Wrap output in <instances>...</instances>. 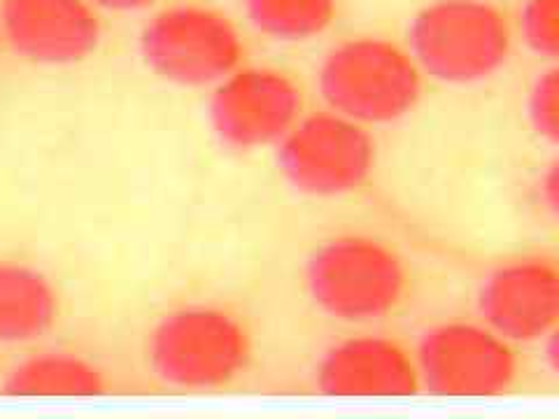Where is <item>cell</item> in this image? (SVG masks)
I'll return each instance as SVG.
<instances>
[{
    "mask_svg": "<svg viewBox=\"0 0 559 419\" xmlns=\"http://www.w3.org/2000/svg\"><path fill=\"white\" fill-rule=\"evenodd\" d=\"M108 390L98 366L63 347L35 349L14 361L0 392L14 398H96Z\"/></svg>",
    "mask_w": 559,
    "mask_h": 419,
    "instance_id": "4fadbf2b",
    "label": "cell"
},
{
    "mask_svg": "<svg viewBox=\"0 0 559 419\" xmlns=\"http://www.w3.org/2000/svg\"><path fill=\"white\" fill-rule=\"evenodd\" d=\"M242 8L261 38L283 45L318 40L338 16V0H242Z\"/></svg>",
    "mask_w": 559,
    "mask_h": 419,
    "instance_id": "5bb4252c",
    "label": "cell"
},
{
    "mask_svg": "<svg viewBox=\"0 0 559 419\" xmlns=\"http://www.w3.org/2000/svg\"><path fill=\"white\" fill-rule=\"evenodd\" d=\"M513 33L489 0H433L408 26V51L423 75L474 86L499 75L511 59Z\"/></svg>",
    "mask_w": 559,
    "mask_h": 419,
    "instance_id": "7a4b0ae2",
    "label": "cell"
},
{
    "mask_svg": "<svg viewBox=\"0 0 559 419\" xmlns=\"http://www.w3.org/2000/svg\"><path fill=\"white\" fill-rule=\"evenodd\" d=\"M314 384L334 398L413 396L419 375L404 345L366 334L331 345L318 361Z\"/></svg>",
    "mask_w": 559,
    "mask_h": 419,
    "instance_id": "8fae6325",
    "label": "cell"
},
{
    "mask_svg": "<svg viewBox=\"0 0 559 419\" xmlns=\"http://www.w3.org/2000/svg\"><path fill=\"white\" fill-rule=\"evenodd\" d=\"M478 314L509 343L546 340L559 324V266L540 256L506 261L483 279Z\"/></svg>",
    "mask_w": 559,
    "mask_h": 419,
    "instance_id": "30bf717a",
    "label": "cell"
},
{
    "mask_svg": "<svg viewBox=\"0 0 559 419\" xmlns=\"http://www.w3.org/2000/svg\"><path fill=\"white\" fill-rule=\"evenodd\" d=\"M527 117L538 137L559 147V63L534 80L527 96Z\"/></svg>",
    "mask_w": 559,
    "mask_h": 419,
    "instance_id": "2e32d148",
    "label": "cell"
},
{
    "mask_svg": "<svg viewBox=\"0 0 559 419\" xmlns=\"http://www.w3.org/2000/svg\"><path fill=\"white\" fill-rule=\"evenodd\" d=\"M540 201H544L552 219L559 222V156L546 168L544 178H540Z\"/></svg>",
    "mask_w": 559,
    "mask_h": 419,
    "instance_id": "e0dca14e",
    "label": "cell"
},
{
    "mask_svg": "<svg viewBox=\"0 0 559 419\" xmlns=\"http://www.w3.org/2000/svg\"><path fill=\"white\" fill-rule=\"evenodd\" d=\"M3 47H5V40H3V28H0V51H3Z\"/></svg>",
    "mask_w": 559,
    "mask_h": 419,
    "instance_id": "ffe728a7",
    "label": "cell"
},
{
    "mask_svg": "<svg viewBox=\"0 0 559 419\" xmlns=\"http://www.w3.org/2000/svg\"><path fill=\"white\" fill-rule=\"evenodd\" d=\"M318 92L329 110L357 124L390 127L423 98V70L411 51L376 35L331 47L318 68Z\"/></svg>",
    "mask_w": 559,
    "mask_h": 419,
    "instance_id": "6da1fadb",
    "label": "cell"
},
{
    "mask_svg": "<svg viewBox=\"0 0 559 419\" xmlns=\"http://www.w3.org/2000/svg\"><path fill=\"white\" fill-rule=\"evenodd\" d=\"M145 352L150 371L168 387L207 392L248 371L252 338L234 312L191 303L166 312L152 326Z\"/></svg>",
    "mask_w": 559,
    "mask_h": 419,
    "instance_id": "3957f363",
    "label": "cell"
},
{
    "mask_svg": "<svg viewBox=\"0 0 559 419\" xmlns=\"http://www.w3.org/2000/svg\"><path fill=\"white\" fill-rule=\"evenodd\" d=\"M518 28L534 57L559 63V0H524Z\"/></svg>",
    "mask_w": 559,
    "mask_h": 419,
    "instance_id": "9a60e30c",
    "label": "cell"
},
{
    "mask_svg": "<svg viewBox=\"0 0 559 419\" xmlns=\"http://www.w3.org/2000/svg\"><path fill=\"white\" fill-rule=\"evenodd\" d=\"M544 357H546V363H548L550 373H552L555 378H559V324L546 336Z\"/></svg>",
    "mask_w": 559,
    "mask_h": 419,
    "instance_id": "d6986e66",
    "label": "cell"
},
{
    "mask_svg": "<svg viewBox=\"0 0 559 419\" xmlns=\"http://www.w3.org/2000/svg\"><path fill=\"white\" fill-rule=\"evenodd\" d=\"M415 366L419 387L433 396H499L520 371L511 343L471 322L427 328L415 347Z\"/></svg>",
    "mask_w": 559,
    "mask_h": 419,
    "instance_id": "ba28073f",
    "label": "cell"
},
{
    "mask_svg": "<svg viewBox=\"0 0 559 419\" xmlns=\"http://www.w3.org/2000/svg\"><path fill=\"white\" fill-rule=\"evenodd\" d=\"M306 291L329 320L380 322L399 308L408 273L394 250L371 236H336L322 242L306 264Z\"/></svg>",
    "mask_w": 559,
    "mask_h": 419,
    "instance_id": "277c9868",
    "label": "cell"
},
{
    "mask_svg": "<svg viewBox=\"0 0 559 419\" xmlns=\"http://www.w3.org/2000/svg\"><path fill=\"white\" fill-rule=\"evenodd\" d=\"M90 3L98 10V12H108V14H143L154 10L162 0H90Z\"/></svg>",
    "mask_w": 559,
    "mask_h": 419,
    "instance_id": "ac0fdd59",
    "label": "cell"
},
{
    "mask_svg": "<svg viewBox=\"0 0 559 419\" xmlns=\"http://www.w3.org/2000/svg\"><path fill=\"white\" fill-rule=\"evenodd\" d=\"M304 117V92L287 73L240 65L210 89L207 121L226 149H275Z\"/></svg>",
    "mask_w": 559,
    "mask_h": 419,
    "instance_id": "52a82bcc",
    "label": "cell"
},
{
    "mask_svg": "<svg viewBox=\"0 0 559 419\" xmlns=\"http://www.w3.org/2000/svg\"><path fill=\"white\" fill-rule=\"evenodd\" d=\"M138 55L150 73L187 92L213 89L242 65L245 40L231 16L180 3L156 10L140 28Z\"/></svg>",
    "mask_w": 559,
    "mask_h": 419,
    "instance_id": "5b68a950",
    "label": "cell"
},
{
    "mask_svg": "<svg viewBox=\"0 0 559 419\" xmlns=\"http://www.w3.org/2000/svg\"><path fill=\"white\" fill-rule=\"evenodd\" d=\"M61 314L49 275L24 261L0 259V347L40 343Z\"/></svg>",
    "mask_w": 559,
    "mask_h": 419,
    "instance_id": "7c38bea8",
    "label": "cell"
},
{
    "mask_svg": "<svg viewBox=\"0 0 559 419\" xmlns=\"http://www.w3.org/2000/svg\"><path fill=\"white\" fill-rule=\"evenodd\" d=\"M0 28L16 59L43 68L84 63L103 40L100 12L90 0H0Z\"/></svg>",
    "mask_w": 559,
    "mask_h": 419,
    "instance_id": "9c48e42d",
    "label": "cell"
},
{
    "mask_svg": "<svg viewBox=\"0 0 559 419\" xmlns=\"http://www.w3.org/2000/svg\"><path fill=\"white\" fill-rule=\"evenodd\" d=\"M275 161L299 194L341 199L371 180L378 147L369 129L326 108L296 121L275 147Z\"/></svg>",
    "mask_w": 559,
    "mask_h": 419,
    "instance_id": "8992f818",
    "label": "cell"
}]
</instances>
